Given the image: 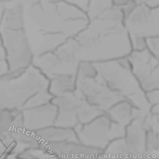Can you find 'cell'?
<instances>
[{
  "mask_svg": "<svg viewBox=\"0 0 159 159\" xmlns=\"http://www.w3.org/2000/svg\"><path fill=\"white\" fill-rule=\"evenodd\" d=\"M94 63L99 76L112 90L129 101L145 116L150 113L151 106L146 94L132 73L128 57Z\"/></svg>",
  "mask_w": 159,
  "mask_h": 159,
  "instance_id": "1",
  "label": "cell"
},
{
  "mask_svg": "<svg viewBox=\"0 0 159 159\" xmlns=\"http://www.w3.org/2000/svg\"><path fill=\"white\" fill-rule=\"evenodd\" d=\"M48 88V80L33 64L16 76L0 78V110L21 111L29 100Z\"/></svg>",
  "mask_w": 159,
  "mask_h": 159,
  "instance_id": "2",
  "label": "cell"
},
{
  "mask_svg": "<svg viewBox=\"0 0 159 159\" xmlns=\"http://www.w3.org/2000/svg\"><path fill=\"white\" fill-rule=\"evenodd\" d=\"M91 37L94 39L93 45L89 50L78 55L79 61H107L126 58L132 52L129 34L125 24Z\"/></svg>",
  "mask_w": 159,
  "mask_h": 159,
  "instance_id": "3",
  "label": "cell"
},
{
  "mask_svg": "<svg viewBox=\"0 0 159 159\" xmlns=\"http://www.w3.org/2000/svg\"><path fill=\"white\" fill-rule=\"evenodd\" d=\"M126 128L114 122L106 113L94 120L76 127L75 131L80 143L103 151L113 141L122 139Z\"/></svg>",
  "mask_w": 159,
  "mask_h": 159,
  "instance_id": "4",
  "label": "cell"
},
{
  "mask_svg": "<svg viewBox=\"0 0 159 159\" xmlns=\"http://www.w3.org/2000/svg\"><path fill=\"white\" fill-rule=\"evenodd\" d=\"M2 34L5 59L8 65L9 76L22 74L34 61V52L25 30L0 31Z\"/></svg>",
  "mask_w": 159,
  "mask_h": 159,
  "instance_id": "5",
  "label": "cell"
},
{
  "mask_svg": "<svg viewBox=\"0 0 159 159\" xmlns=\"http://www.w3.org/2000/svg\"><path fill=\"white\" fill-rule=\"evenodd\" d=\"M132 73L144 92L159 90V58L148 49L132 51L128 56Z\"/></svg>",
  "mask_w": 159,
  "mask_h": 159,
  "instance_id": "6",
  "label": "cell"
},
{
  "mask_svg": "<svg viewBox=\"0 0 159 159\" xmlns=\"http://www.w3.org/2000/svg\"><path fill=\"white\" fill-rule=\"evenodd\" d=\"M76 89L92 105L106 113L116 102L123 100L121 96L112 90L99 76L77 79Z\"/></svg>",
  "mask_w": 159,
  "mask_h": 159,
  "instance_id": "7",
  "label": "cell"
},
{
  "mask_svg": "<svg viewBox=\"0 0 159 159\" xmlns=\"http://www.w3.org/2000/svg\"><path fill=\"white\" fill-rule=\"evenodd\" d=\"M129 34H139L146 38L159 35V6L148 7L136 5L125 17L124 21Z\"/></svg>",
  "mask_w": 159,
  "mask_h": 159,
  "instance_id": "8",
  "label": "cell"
},
{
  "mask_svg": "<svg viewBox=\"0 0 159 159\" xmlns=\"http://www.w3.org/2000/svg\"><path fill=\"white\" fill-rule=\"evenodd\" d=\"M82 100L83 96L77 89L75 92L53 98L52 103L57 108L55 125L73 129L78 127V113Z\"/></svg>",
  "mask_w": 159,
  "mask_h": 159,
  "instance_id": "9",
  "label": "cell"
},
{
  "mask_svg": "<svg viewBox=\"0 0 159 159\" xmlns=\"http://www.w3.org/2000/svg\"><path fill=\"white\" fill-rule=\"evenodd\" d=\"M20 114L24 129L32 133H35L55 125L57 108L51 102L36 107L24 108L20 111Z\"/></svg>",
  "mask_w": 159,
  "mask_h": 159,
  "instance_id": "10",
  "label": "cell"
},
{
  "mask_svg": "<svg viewBox=\"0 0 159 159\" xmlns=\"http://www.w3.org/2000/svg\"><path fill=\"white\" fill-rule=\"evenodd\" d=\"M78 63L64 61L54 51L35 56L33 61V65L36 67L48 80L61 75H76Z\"/></svg>",
  "mask_w": 159,
  "mask_h": 159,
  "instance_id": "11",
  "label": "cell"
},
{
  "mask_svg": "<svg viewBox=\"0 0 159 159\" xmlns=\"http://www.w3.org/2000/svg\"><path fill=\"white\" fill-rule=\"evenodd\" d=\"M58 159H99L102 151L86 146L79 142L42 145Z\"/></svg>",
  "mask_w": 159,
  "mask_h": 159,
  "instance_id": "12",
  "label": "cell"
},
{
  "mask_svg": "<svg viewBox=\"0 0 159 159\" xmlns=\"http://www.w3.org/2000/svg\"><path fill=\"white\" fill-rule=\"evenodd\" d=\"M143 120L144 117H137L126 127L123 139L130 156L145 153L144 143L146 129Z\"/></svg>",
  "mask_w": 159,
  "mask_h": 159,
  "instance_id": "13",
  "label": "cell"
},
{
  "mask_svg": "<svg viewBox=\"0 0 159 159\" xmlns=\"http://www.w3.org/2000/svg\"><path fill=\"white\" fill-rule=\"evenodd\" d=\"M40 145H48L52 143L78 142L75 129L52 126L34 133Z\"/></svg>",
  "mask_w": 159,
  "mask_h": 159,
  "instance_id": "14",
  "label": "cell"
},
{
  "mask_svg": "<svg viewBox=\"0 0 159 159\" xmlns=\"http://www.w3.org/2000/svg\"><path fill=\"white\" fill-rule=\"evenodd\" d=\"M106 115L116 123L127 127L137 117H145L143 113L135 107L129 101L125 99L116 102L112 106L107 112Z\"/></svg>",
  "mask_w": 159,
  "mask_h": 159,
  "instance_id": "15",
  "label": "cell"
},
{
  "mask_svg": "<svg viewBox=\"0 0 159 159\" xmlns=\"http://www.w3.org/2000/svg\"><path fill=\"white\" fill-rule=\"evenodd\" d=\"M24 29V7L15 3L4 7L0 14V31H19Z\"/></svg>",
  "mask_w": 159,
  "mask_h": 159,
  "instance_id": "16",
  "label": "cell"
},
{
  "mask_svg": "<svg viewBox=\"0 0 159 159\" xmlns=\"http://www.w3.org/2000/svg\"><path fill=\"white\" fill-rule=\"evenodd\" d=\"M75 90V75H61L48 80V91L53 96V98L72 93Z\"/></svg>",
  "mask_w": 159,
  "mask_h": 159,
  "instance_id": "17",
  "label": "cell"
},
{
  "mask_svg": "<svg viewBox=\"0 0 159 159\" xmlns=\"http://www.w3.org/2000/svg\"><path fill=\"white\" fill-rule=\"evenodd\" d=\"M57 16L62 21L75 20H89V17L85 10L80 7L65 1L61 0L54 5Z\"/></svg>",
  "mask_w": 159,
  "mask_h": 159,
  "instance_id": "18",
  "label": "cell"
},
{
  "mask_svg": "<svg viewBox=\"0 0 159 159\" xmlns=\"http://www.w3.org/2000/svg\"><path fill=\"white\" fill-rule=\"evenodd\" d=\"M67 38L65 35L60 32H45L43 33V40L39 45L38 51L35 53V56L51 52L57 49Z\"/></svg>",
  "mask_w": 159,
  "mask_h": 159,
  "instance_id": "19",
  "label": "cell"
},
{
  "mask_svg": "<svg viewBox=\"0 0 159 159\" xmlns=\"http://www.w3.org/2000/svg\"><path fill=\"white\" fill-rule=\"evenodd\" d=\"M130 157L131 156L122 138L113 141L102 152L99 159H130Z\"/></svg>",
  "mask_w": 159,
  "mask_h": 159,
  "instance_id": "20",
  "label": "cell"
},
{
  "mask_svg": "<svg viewBox=\"0 0 159 159\" xmlns=\"http://www.w3.org/2000/svg\"><path fill=\"white\" fill-rule=\"evenodd\" d=\"M15 159H58L52 153H50L46 147L39 145L37 147L29 148L20 154Z\"/></svg>",
  "mask_w": 159,
  "mask_h": 159,
  "instance_id": "21",
  "label": "cell"
},
{
  "mask_svg": "<svg viewBox=\"0 0 159 159\" xmlns=\"http://www.w3.org/2000/svg\"><path fill=\"white\" fill-rule=\"evenodd\" d=\"M112 7V0H89L86 13L89 20H92Z\"/></svg>",
  "mask_w": 159,
  "mask_h": 159,
  "instance_id": "22",
  "label": "cell"
},
{
  "mask_svg": "<svg viewBox=\"0 0 159 159\" xmlns=\"http://www.w3.org/2000/svg\"><path fill=\"white\" fill-rule=\"evenodd\" d=\"M98 75V71L94 62L89 61H80L77 66L76 71V78L77 79H85L91 78Z\"/></svg>",
  "mask_w": 159,
  "mask_h": 159,
  "instance_id": "23",
  "label": "cell"
},
{
  "mask_svg": "<svg viewBox=\"0 0 159 159\" xmlns=\"http://www.w3.org/2000/svg\"><path fill=\"white\" fill-rule=\"evenodd\" d=\"M145 153L153 156L159 152V132L154 129H146L145 132Z\"/></svg>",
  "mask_w": 159,
  "mask_h": 159,
  "instance_id": "24",
  "label": "cell"
},
{
  "mask_svg": "<svg viewBox=\"0 0 159 159\" xmlns=\"http://www.w3.org/2000/svg\"><path fill=\"white\" fill-rule=\"evenodd\" d=\"M52 100H53V96L48 91V88H47V89L40 90L35 95H34L29 100V102L26 103L24 108H30V107H36V106H40V105H44V104L51 102Z\"/></svg>",
  "mask_w": 159,
  "mask_h": 159,
  "instance_id": "25",
  "label": "cell"
},
{
  "mask_svg": "<svg viewBox=\"0 0 159 159\" xmlns=\"http://www.w3.org/2000/svg\"><path fill=\"white\" fill-rule=\"evenodd\" d=\"M132 51H142L147 49V38L139 34H129Z\"/></svg>",
  "mask_w": 159,
  "mask_h": 159,
  "instance_id": "26",
  "label": "cell"
},
{
  "mask_svg": "<svg viewBox=\"0 0 159 159\" xmlns=\"http://www.w3.org/2000/svg\"><path fill=\"white\" fill-rule=\"evenodd\" d=\"M112 5L123 10L125 17L134 8L136 4L132 0H112Z\"/></svg>",
  "mask_w": 159,
  "mask_h": 159,
  "instance_id": "27",
  "label": "cell"
},
{
  "mask_svg": "<svg viewBox=\"0 0 159 159\" xmlns=\"http://www.w3.org/2000/svg\"><path fill=\"white\" fill-rule=\"evenodd\" d=\"M147 49L153 55L159 58V35L147 38Z\"/></svg>",
  "mask_w": 159,
  "mask_h": 159,
  "instance_id": "28",
  "label": "cell"
},
{
  "mask_svg": "<svg viewBox=\"0 0 159 159\" xmlns=\"http://www.w3.org/2000/svg\"><path fill=\"white\" fill-rule=\"evenodd\" d=\"M150 106H159V90L145 92Z\"/></svg>",
  "mask_w": 159,
  "mask_h": 159,
  "instance_id": "29",
  "label": "cell"
},
{
  "mask_svg": "<svg viewBox=\"0 0 159 159\" xmlns=\"http://www.w3.org/2000/svg\"><path fill=\"white\" fill-rule=\"evenodd\" d=\"M136 5H145L148 7H157L159 6V0H132Z\"/></svg>",
  "mask_w": 159,
  "mask_h": 159,
  "instance_id": "30",
  "label": "cell"
},
{
  "mask_svg": "<svg viewBox=\"0 0 159 159\" xmlns=\"http://www.w3.org/2000/svg\"><path fill=\"white\" fill-rule=\"evenodd\" d=\"M8 73V65L5 58L0 57V78Z\"/></svg>",
  "mask_w": 159,
  "mask_h": 159,
  "instance_id": "31",
  "label": "cell"
},
{
  "mask_svg": "<svg viewBox=\"0 0 159 159\" xmlns=\"http://www.w3.org/2000/svg\"><path fill=\"white\" fill-rule=\"evenodd\" d=\"M61 0H39V5L41 6H50V5H55Z\"/></svg>",
  "mask_w": 159,
  "mask_h": 159,
  "instance_id": "32",
  "label": "cell"
},
{
  "mask_svg": "<svg viewBox=\"0 0 159 159\" xmlns=\"http://www.w3.org/2000/svg\"><path fill=\"white\" fill-rule=\"evenodd\" d=\"M0 57L5 58V48H4V44H3V39H2L1 32H0Z\"/></svg>",
  "mask_w": 159,
  "mask_h": 159,
  "instance_id": "33",
  "label": "cell"
},
{
  "mask_svg": "<svg viewBox=\"0 0 159 159\" xmlns=\"http://www.w3.org/2000/svg\"><path fill=\"white\" fill-rule=\"evenodd\" d=\"M15 158H16V157H14V156H9V157H6L5 159H15Z\"/></svg>",
  "mask_w": 159,
  "mask_h": 159,
  "instance_id": "34",
  "label": "cell"
}]
</instances>
